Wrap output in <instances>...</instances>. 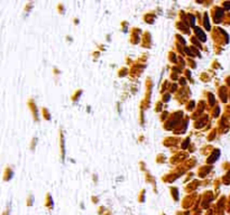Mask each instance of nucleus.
Wrapping results in <instances>:
<instances>
[{"instance_id":"1","label":"nucleus","mask_w":230,"mask_h":215,"mask_svg":"<svg viewBox=\"0 0 230 215\" xmlns=\"http://www.w3.org/2000/svg\"><path fill=\"white\" fill-rule=\"evenodd\" d=\"M195 30H197V34H199V37H200V39H201V41H206V39H207V38L204 37V34H203V33L201 32V29H199V28H197Z\"/></svg>"}]
</instances>
